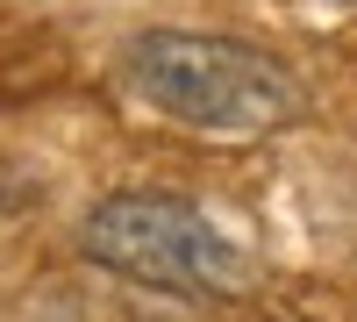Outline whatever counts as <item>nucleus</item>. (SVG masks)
<instances>
[{"instance_id": "7ed1b4c3", "label": "nucleus", "mask_w": 357, "mask_h": 322, "mask_svg": "<svg viewBox=\"0 0 357 322\" xmlns=\"http://www.w3.org/2000/svg\"><path fill=\"white\" fill-rule=\"evenodd\" d=\"M350 8H357V0H350Z\"/></svg>"}, {"instance_id": "f03ea898", "label": "nucleus", "mask_w": 357, "mask_h": 322, "mask_svg": "<svg viewBox=\"0 0 357 322\" xmlns=\"http://www.w3.org/2000/svg\"><path fill=\"white\" fill-rule=\"evenodd\" d=\"M79 251L100 272H122L136 286L186 294V301H243L257 279L250 251L207 208H193L178 193H143V186L93 200L79 222Z\"/></svg>"}, {"instance_id": "f257e3e1", "label": "nucleus", "mask_w": 357, "mask_h": 322, "mask_svg": "<svg viewBox=\"0 0 357 322\" xmlns=\"http://www.w3.org/2000/svg\"><path fill=\"white\" fill-rule=\"evenodd\" d=\"M122 79L143 108L193 136H272L301 122V79L286 57L257 50L243 36H207V29H143L122 43Z\"/></svg>"}]
</instances>
